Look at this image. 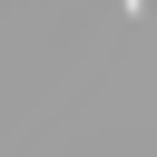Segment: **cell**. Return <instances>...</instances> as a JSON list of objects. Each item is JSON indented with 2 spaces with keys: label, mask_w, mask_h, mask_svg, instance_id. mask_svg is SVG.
I'll return each mask as SVG.
<instances>
[{
  "label": "cell",
  "mask_w": 157,
  "mask_h": 157,
  "mask_svg": "<svg viewBox=\"0 0 157 157\" xmlns=\"http://www.w3.org/2000/svg\"><path fill=\"white\" fill-rule=\"evenodd\" d=\"M128 10H147V0H128Z\"/></svg>",
  "instance_id": "6da1fadb"
}]
</instances>
